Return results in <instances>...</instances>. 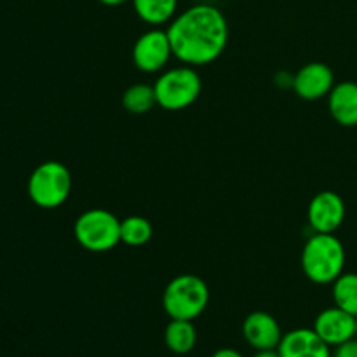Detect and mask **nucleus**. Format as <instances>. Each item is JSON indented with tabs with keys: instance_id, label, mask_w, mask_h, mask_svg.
<instances>
[{
	"instance_id": "1",
	"label": "nucleus",
	"mask_w": 357,
	"mask_h": 357,
	"mask_svg": "<svg viewBox=\"0 0 357 357\" xmlns=\"http://www.w3.org/2000/svg\"><path fill=\"white\" fill-rule=\"evenodd\" d=\"M166 31L173 56L188 66L216 61L229 44L227 17L211 3H197L181 10Z\"/></svg>"
},
{
	"instance_id": "2",
	"label": "nucleus",
	"mask_w": 357,
	"mask_h": 357,
	"mask_svg": "<svg viewBox=\"0 0 357 357\" xmlns=\"http://www.w3.org/2000/svg\"><path fill=\"white\" fill-rule=\"evenodd\" d=\"M302 271L316 284H333L345 268V248L335 234H314L302 251Z\"/></svg>"
},
{
	"instance_id": "3",
	"label": "nucleus",
	"mask_w": 357,
	"mask_h": 357,
	"mask_svg": "<svg viewBox=\"0 0 357 357\" xmlns=\"http://www.w3.org/2000/svg\"><path fill=\"white\" fill-rule=\"evenodd\" d=\"M209 303V288L199 275L181 274L171 279L162 295V307L171 319L195 321Z\"/></svg>"
},
{
	"instance_id": "4",
	"label": "nucleus",
	"mask_w": 357,
	"mask_h": 357,
	"mask_svg": "<svg viewBox=\"0 0 357 357\" xmlns=\"http://www.w3.org/2000/svg\"><path fill=\"white\" fill-rule=\"evenodd\" d=\"M157 105L167 112H180L197 101L202 80L194 66H174L166 70L153 82Z\"/></svg>"
},
{
	"instance_id": "5",
	"label": "nucleus",
	"mask_w": 357,
	"mask_h": 357,
	"mask_svg": "<svg viewBox=\"0 0 357 357\" xmlns=\"http://www.w3.org/2000/svg\"><path fill=\"white\" fill-rule=\"evenodd\" d=\"M28 197L42 209H56L65 204L72 192V173L58 160L42 162L28 178Z\"/></svg>"
},
{
	"instance_id": "6",
	"label": "nucleus",
	"mask_w": 357,
	"mask_h": 357,
	"mask_svg": "<svg viewBox=\"0 0 357 357\" xmlns=\"http://www.w3.org/2000/svg\"><path fill=\"white\" fill-rule=\"evenodd\" d=\"M73 236L84 250L107 253L121 243V220L108 209H87L75 220Z\"/></svg>"
},
{
	"instance_id": "7",
	"label": "nucleus",
	"mask_w": 357,
	"mask_h": 357,
	"mask_svg": "<svg viewBox=\"0 0 357 357\" xmlns=\"http://www.w3.org/2000/svg\"><path fill=\"white\" fill-rule=\"evenodd\" d=\"M131 56L132 63L139 72H162L169 59L173 58V47H171L167 31L160 30V28H152L139 35L138 40L132 45Z\"/></svg>"
},
{
	"instance_id": "8",
	"label": "nucleus",
	"mask_w": 357,
	"mask_h": 357,
	"mask_svg": "<svg viewBox=\"0 0 357 357\" xmlns=\"http://www.w3.org/2000/svg\"><path fill=\"white\" fill-rule=\"evenodd\" d=\"M345 202L337 192L323 190L316 194L307 209L310 227L317 234H335L345 220Z\"/></svg>"
},
{
	"instance_id": "9",
	"label": "nucleus",
	"mask_w": 357,
	"mask_h": 357,
	"mask_svg": "<svg viewBox=\"0 0 357 357\" xmlns=\"http://www.w3.org/2000/svg\"><path fill=\"white\" fill-rule=\"evenodd\" d=\"M335 87V73L326 63H307L293 75V89L298 98L316 101L326 98Z\"/></svg>"
},
{
	"instance_id": "10",
	"label": "nucleus",
	"mask_w": 357,
	"mask_h": 357,
	"mask_svg": "<svg viewBox=\"0 0 357 357\" xmlns=\"http://www.w3.org/2000/svg\"><path fill=\"white\" fill-rule=\"evenodd\" d=\"M312 328L330 347H337L356 337L357 317L335 305L317 314Z\"/></svg>"
},
{
	"instance_id": "11",
	"label": "nucleus",
	"mask_w": 357,
	"mask_h": 357,
	"mask_svg": "<svg viewBox=\"0 0 357 357\" xmlns=\"http://www.w3.org/2000/svg\"><path fill=\"white\" fill-rule=\"evenodd\" d=\"M243 337L257 351L278 349L282 340V331L278 319L264 310L246 316L243 323Z\"/></svg>"
},
{
	"instance_id": "12",
	"label": "nucleus",
	"mask_w": 357,
	"mask_h": 357,
	"mask_svg": "<svg viewBox=\"0 0 357 357\" xmlns=\"http://www.w3.org/2000/svg\"><path fill=\"white\" fill-rule=\"evenodd\" d=\"M278 351L281 357H331L330 345L314 328H298L282 335Z\"/></svg>"
},
{
	"instance_id": "13",
	"label": "nucleus",
	"mask_w": 357,
	"mask_h": 357,
	"mask_svg": "<svg viewBox=\"0 0 357 357\" xmlns=\"http://www.w3.org/2000/svg\"><path fill=\"white\" fill-rule=\"evenodd\" d=\"M328 108L331 117L344 128L357 126V84L352 80L335 84L328 94Z\"/></svg>"
},
{
	"instance_id": "14",
	"label": "nucleus",
	"mask_w": 357,
	"mask_h": 357,
	"mask_svg": "<svg viewBox=\"0 0 357 357\" xmlns=\"http://www.w3.org/2000/svg\"><path fill=\"white\" fill-rule=\"evenodd\" d=\"M164 342L173 354L183 356L194 351L197 344V331L192 321L171 319L164 330Z\"/></svg>"
},
{
	"instance_id": "15",
	"label": "nucleus",
	"mask_w": 357,
	"mask_h": 357,
	"mask_svg": "<svg viewBox=\"0 0 357 357\" xmlns=\"http://www.w3.org/2000/svg\"><path fill=\"white\" fill-rule=\"evenodd\" d=\"M131 3L136 16L152 26L171 23L178 10V0H131Z\"/></svg>"
},
{
	"instance_id": "16",
	"label": "nucleus",
	"mask_w": 357,
	"mask_h": 357,
	"mask_svg": "<svg viewBox=\"0 0 357 357\" xmlns=\"http://www.w3.org/2000/svg\"><path fill=\"white\" fill-rule=\"evenodd\" d=\"M122 105H124V108L129 114H149L157 105L153 86H149V84H132L122 94Z\"/></svg>"
},
{
	"instance_id": "17",
	"label": "nucleus",
	"mask_w": 357,
	"mask_h": 357,
	"mask_svg": "<svg viewBox=\"0 0 357 357\" xmlns=\"http://www.w3.org/2000/svg\"><path fill=\"white\" fill-rule=\"evenodd\" d=\"M153 236V227L143 216H128V218L121 220V243L128 244V246L138 248L145 246Z\"/></svg>"
},
{
	"instance_id": "18",
	"label": "nucleus",
	"mask_w": 357,
	"mask_h": 357,
	"mask_svg": "<svg viewBox=\"0 0 357 357\" xmlns=\"http://www.w3.org/2000/svg\"><path fill=\"white\" fill-rule=\"evenodd\" d=\"M333 302L337 307L357 317V274L344 272L333 282Z\"/></svg>"
},
{
	"instance_id": "19",
	"label": "nucleus",
	"mask_w": 357,
	"mask_h": 357,
	"mask_svg": "<svg viewBox=\"0 0 357 357\" xmlns=\"http://www.w3.org/2000/svg\"><path fill=\"white\" fill-rule=\"evenodd\" d=\"M333 357H357V338L344 342V344L337 345Z\"/></svg>"
},
{
	"instance_id": "20",
	"label": "nucleus",
	"mask_w": 357,
	"mask_h": 357,
	"mask_svg": "<svg viewBox=\"0 0 357 357\" xmlns=\"http://www.w3.org/2000/svg\"><path fill=\"white\" fill-rule=\"evenodd\" d=\"M211 357H244V356L241 354V352H237L236 349L225 347V349H220V351H216Z\"/></svg>"
},
{
	"instance_id": "21",
	"label": "nucleus",
	"mask_w": 357,
	"mask_h": 357,
	"mask_svg": "<svg viewBox=\"0 0 357 357\" xmlns=\"http://www.w3.org/2000/svg\"><path fill=\"white\" fill-rule=\"evenodd\" d=\"M253 357H281L278 349H268V351H257Z\"/></svg>"
},
{
	"instance_id": "22",
	"label": "nucleus",
	"mask_w": 357,
	"mask_h": 357,
	"mask_svg": "<svg viewBox=\"0 0 357 357\" xmlns=\"http://www.w3.org/2000/svg\"><path fill=\"white\" fill-rule=\"evenodd\" d=\"M98 2L103 3V6H108V7H119V6H122V3L131 2V0H98Z\"/></svg>"
},
{
	"instance_id": "23",
	"label": "nucleus",
	"mask_w": 357,
	"mask_h": 357,
	"mask_svg": "<svg viewBox=\"0 0 357 357\" xmlns=\"http://www.w3.org/2000/svg\"><path fill=\"white\" fill-rule=\"evenodd\" d=\"M356 338H357V328H356Z\"/></svg>"
}]
</instances>
